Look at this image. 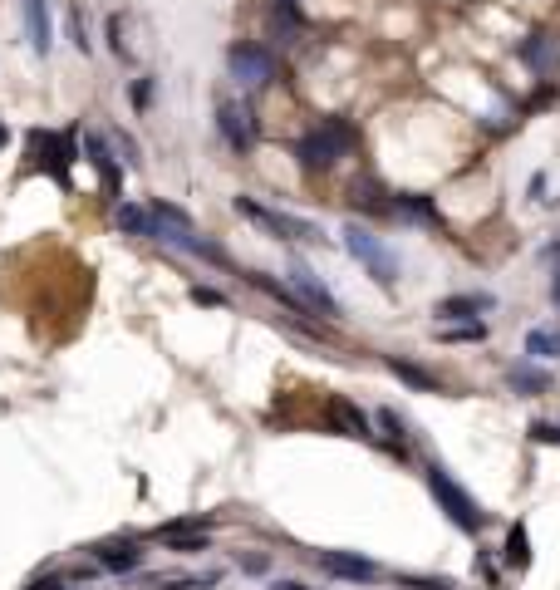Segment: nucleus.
<instances>
[{
    "instance_id": "f257e3e1",
    "label": "nucleus",
    "mask_w": 560,
    "mask_h": 590,
    "mask_svg": "<svg viewBox=\"0 0 560 590\" xmlns=\"http://www.w3.org/2000/svg\"><path fill=\"white\" fill-rule=\"evenodd\" d=\"M153 217H158V236H153V241H163V246L182 251V256H197V261H207V266H226V251L217 246V241L197 236L192 217H187L182 207H172V202H153Z\"/></svg>"
},
{
    "instance_id": "f03ea898",
    "label": "nucleus",
    "mask_w": 560,
    "mask_h": 590,
    "mask_svg": "<svg viewBox=\"0 0 560 590\" xmlns=\"http://www.w3.org/2000/svg\"><path fill=\"white\" fill-rule=\"evenodd\" d=\"M428 487H433V497H438V507L448 512V522L457 531H482L487 527V512L477 507V497L452 477L443 463H428Z\"/></svg>"
},
{
    "instance_id": "7ed1b4c3",
    "label": "nucleus",
    "mask_w": 560,
    "mask_h": 590,
    "mask_svg": "<svg viewBox=\"0 0 560 590\" xmlns=\"http://www.w3.org/2000/svg\"><path fill=\"white\" fill-rule=\"evenodd\" d=\"M344 246H349V256H354V261H359V266L384 286V291L398 286V256H393L389 246L369 232V227H354V222H349V227H344Z\"/></svg>"
},
{
    "instance_id": "20e7f679",
    "label": "nucleus",
    "mask_w": 560,
    "mask_h": 590,
    "mask_svg": "<svg viewBox=\"0 0 560 590\" xmlns=\"http://www.w3.org/2000/svg\"><path fill=\"white\" fill-rule=\"evenodd\" d=\"M236 212H241L246 222L266 227L271 236H285V241H325L315 222H305V217H290V212H276V207H261L256 197H236Z\"/></svg>"
},
{
    "instance_id": "39448f33",
    "label": "nucleus",
    "mask_w": 560,
    "mask_h": 590,
    "mask_svg": "<svg viewBox=\"0 0 560 590\" xmlns=\"http://www.w3.org/2000/svg\"><path fill=\"white\" fill-rule=\"evenodd\" d=\"M69 163H74V133H45V128L30 133V168L69 182Z\"/></svg>"
},
{
    "instance_id": "423d86ee",
    "label": "nucleus",
    "mask_w": 560,
    "mask_h": 590,
    "mask_svg": "<svg viewBox=\"0 0 560 590\" xmlns=\"http://www.w3.org/2000/svg\"><path fill=\"white\" fill-rule=\"evenodd\" d=\"M226 69H231V79H236V84L261 89V84H271V79H276V55H271L266 45L241 40V45H231V50H226Z\"/></svg>"
},
{
    "instance_id": "0eeeda50",
    "label": "nucleus",
    "mask_w": 560,
    "mask_h": 590,
    "mask_svg": "<svg viewBox=\"0 0 560 590\" xmlns=\"http://www.w3.org/2000/svg\"><path fill=\"white\" fill-rule=\"evenodd\" d=\"M217 128H222V138H226L231 153H251L256 138H261L256 109H251V104H236V99H222V104H217Z\"/></svg>"
},
{
    "instance_id": "6e6552de",
    "label": "nucleus",
    "mask_w": 560,
    "mask_h": 590,
    "mask_svg": "<svg viewBox=\"0 0 560 590\" xmlns=\"http://www.w3.org/2000/svg\"><path fill=\"white\" fill-rule=\"evenodd\" d=\"M290 281H295L300 300H305L310 310H320L325 320H339V315H344V310H339V300H335V291H330V286H325V281H320V276L300 261V256H290Z\"/></svg>"
},
{
    "instance_id": "1a4fd4ad",
    "label": "nucleus",
    "mask_w": 560,
    "mask_h": 590,
    "mask_svg": "<svg viewBox=\"0 0 560 590\" xmlns=\"http://www.w3.org/2000/svg\"><path fill=\"white\" fill-rule=\"evenodd\" d=\"M339 158H344V153L330 143V133H325V128H315V133H305V138L295 143V163H300L305 173H330Z\"/></svg>"
},
{
    "instance_id": "9d476101",
    "label": "nucleus",
    "mask_w": 560,
    "mask_h": 590,
    "mask_svg": "<svg viewBox=\"0 0 560 590\" xmlns=\"http://www.w3.org/2000/svg\"><path fill=\"white\" fill-rule=\"evenodd\" d=\"M516 55H521V64H526L531 74L556 79V69H560V40H556V35H546V30H541V35H526Z\"/></svg>"
},
{
    "instance_id": "9b49d317",
    "label": "nucleus",
    "mask_w": 560,
    "mask_h": 590,
    "mask_svg": "<svg viewBox=\"0 0 560 590\" xmlns=\"http://www.w3.org/2000/svg\"><path fill=\"white\" fill-rule=\"evenodd\" d=\"M315 561H320V571H330L339 581H374L379 576V566L364 561V556H354V551H320Z\"/></svg>"
},
{
    "instance_id": "f8f14e48",
    "label": "nucleus",
    "mask_w": 560,
    "mask_h": 590,
    "mask_svg": "<svg viewBox=\"0 0 560 590\" xmlns=\"http://www.w3.org/2000/svg\"><path fill=\"white\" fill-rule=\"evenodd\" d=\"M25 35H30V50H35V55H50V45H55L50 0H25Z\"/></svg>"
},
{
    "instance_id": "ddd939ff",
    "label": "nucleus",
    "mask_w": 560,
    "mask_h": 590,
    "mask_svg": "<svg viewBox=\"0 0 560 590\" xmlns=\"http://www.w3.org/2000/svg\"><path fill=\"white\" fill-rule=\"evenodd\" d=\"M94 561L113 571V576H123V571H138L143 566V546L133 541V536H123V541H104V546H94Z\"/></svg>"
},
{
    "instance_id": "4468645a",
    "label": "nucleus",
    "mask_w": 560,
    "mask_h": 590,
    "mask_svg": "<svg viewBox=\"0 0 560 590\" xmlns=\"http://www.w3.org/2000/svg\"><path fill=\"white\" fill-rule=\"evenodd\" d=\"M84 153H89L94 173H99V182H104V192H109V197H118V187H123V168H118L113 148L99 138V133H89V138H84Z\"/></svg>"
},
{
    "instance_id": "2eb2a0df",
    "label": "nucleus",
    "mask_w": 560,
    "mask_h": 590,
    "mask_svg": "<svg viewBox=\"0 0 560 590\" xmlns=\"http://www.w3.org/2000/svg\"><path fill=\"white\" fill-rule=\"evenodd\" d=\"M497 305V295H487V291H477V295H448V300H438V320H477L482 310H492Z\"/></svg>"
},
{
    "instance_id": "dca6fc26",
    "label": "nucleus",
    "mask_w": 560,
    "mask_h": 590,
    "mask_svg": "<svg viewBox=\"0 0 560 590\" xmlns=\"http://www.w3.org/2000/svg\"><path fill=\"white\" fill-rule=\"evenodd\" d=\"M393 217H408V222H423V227H443V212L423 192H393Z\"/></svg>"
},
{
    "instance_id": "f3484780",
    "label": "nucleus",
    "mask_w": 560,
    "mask_h": 590,
    "mask_svg": "<svg viewBox=\"0 0 560 590\" xmlns=\"http://www.w3.org/2000/svg\"><path fill=\"white\" fill-rule=\"evenodd\" d=\"M330 418H335V428L344 438H374V428H369V418L354 409L349 399H330Z\"/></svg>"
},
{
    "instance_id": "a211bd4d",
    "label": "nucleus",
    "mask_w": 560,
    "mask_h": 590,
    "mask_svg": "<svg viewBox=\"0 0 560 590\" xmlns=\"http://www.w3.org/2000/svg\"><path fill=\"white\" fill-rule=\"evenodd\" d=\"M113 227L128 236H158V217H153V207H118Z\"/></svg>"
},
{
    "instance_id": "6ab92c4d",
    "label": "nucleus",
    "mask_w": 560,
    "mask_h": 590,
    "mask_svg": "<svg viewBox=\"0 0 560 590\" xmlns=\"http://www.w3.org/2000/svg\"><path fill=\"white\" fill-rule=\"evenodd\" d=\"M506 384H511L516 394H546V389H551V369H541V364H516V369L506 374Z\"/></svg>"
},
{
    "instance_id": "aec40b11",
    "label": "nucleus",
    "mask_w": 560,
    "mask_h": 590,
    "mask_svg": "<svg viewBox=\"0 0 560 590\" xmlns=\"http://www.w3.org/2000/svg\"><path fill=\"white\" fill-rule=\"evenodd\" d=\"M389 369L403 379V384H413L418 394H438V389H443V384H438V374H428V369H423V364H413V359H398V354H393Z\"/></svg>"
},
{
    "instance_id": "412c9836",
    "label": "nucleus",
    "mask_w": 560,
    "mask_h": 590,
    "mask_svg": "<svg viewBox=\"0 0 560 590\" xmlns=\"http://www.w3.org/2000/svg\"><path fill=\"white\" fill-rule=\"evenodd\" d=\"M241 276H246V281H251V286H256V291H266V295H271V300H276V305H285V310H290V315H305V310H310V305H305V300H295V295L285 291V286H280V281H271V276H266V271H241Z\"/></svg>"
},
{
    "instance_id": "4be33fe9",
    "label": "nucleus",
    "mask_w": 560,
    "mask_h": 590,
    "mask_svg": "<svg viewBox=\"0 0 560 590\" xmlns=\"http://www.w3.org/2000/svg\"><path fill=\"white\" fill-rule=\"evenodd\" d=\"M502 561H506V571H526V566H531V536H526V527H521V522L506 531Z\"/></svg>"
},
{
    "instance_id": "5701e85b",
    "label": "nucleus",
    "mask_w": 560,
    "mask_h": 590,
    "mask_svg": "<svg viewBox=\"0 0 560 590\" xmlns=\"http://www.w3.org/2000/svg\"><path fill=\"white\" fill-rule=\"evenodd\" d=\"M349 197H354L359 207L379 212V217H393V202H384V197H393V192H384V187H379V182H369V177H364V182H354V187H349Z\"/></svg>"
},
{
    "instance_id": "b1692460",
    "label": "nucleus",
    "mask_w": 560,
    "mask_h": 590,
    "mask_svg": "<svg viewBox=\"0 0 560 590\" xmlns=\"http://www.w3.org/2000/svg\"><path fill=\"white\" fill-rule=\"evenodd\" d=\"M320 128L330 133V143H335V148H339V153H344V158H349V153L359 148V128H354V123H349V118H344V114L320 118Z\"/></svg>"
},
{
    "instance_id": "393cba45",
    "label": "nucleus",
    "mask_w": 560,
    "mask_h": 590,
    "mask_svg": "<svg viewBox=\"0 0 560 590\" xmlns=\"http://www.w3.org/2000/svg\"><path fill=\"white\" fill-rule=\"evenodd\" d=\"M526 354H531V359H556L560 354V330H551V325L531 330V335H526Z\"/></svg>"
},
{
    "instance_id": "a878e982",
    "label": "nucleus",
    "mask_w": 560,
    "mask_h": 590,
    "mask_svg": "<svg viewBox=\"0 0 560 590\" xmlns=\"http://www.w3.org/2000/svg\"><path fill=\"white\" fill-rule=\"evenodd\" d=\"M443 340H487V325L482 320H467V325H452V330H438Z\"/></svg>"
},
{
    "instance_id": "bb28decb",
    "label": "nucleus",
    "mask_w": 560,
    "mask_h": 590,
    "mask_svg": "<svg viewBox=\"0 0 560 590\" xmlns=\"http://www.w3.org/2000/svg\"><path fill=\"white\" fill-rule=\"evenodd\" d=\"M379 423L389 428V438H393V453H403V438H408V433H403V418H398V413H393V409H379Z\"/></svg>"
},
{
    "instance_id": "cd10ccee",
    "label": "nucleus",
    "mask_w": 560,
    "mask_h": 590,
    "mask_svg": "<svg viewBox=\"0 0 560 590\" xmlns=\"http://www.w3.org/2000/svg\"><path fill=\"white\" fill-rule=\"evenodd\" d=\"M531 438H536V443H546V448H551V443L560 448V428H556V423H546V418H536V423H531Z\"/></svg>"
},
{
    "instance_id": "c85d7f7f",
    "label": "nucleus",
    "mask_w": 560,
    "mask_h": 590,
    "mask_svg": "<svg viewBox=\"0 0 560 590\" xmlns=\"http://www.w3.org/2000/svg\"><path fill=\"white\" fill-rule=\"evenodd\" d=\"M192 305H226V295L222 291H212V286H192Z\"/></svg>"
},
{
    "instance_id": "c756f323",
    "label": "nucleus",
    "mask_w": 560,
    "mask_h": 590,
    "mask_svg": "<svg viewBox=\"0 0 560 590\" xmlns=\"http://www.w3.org/2000/svg\"><path fill=\"white\" fill-rule=\"evenodd\" d=\"M403 586H418V590H457L452 581H423V576H403Z\"/></svg>"
},
{
    "instance_id": "7c9ffc66",
    "label": "nucleus",
    "mask_w": 560,
    "mask_h": 590,
    "mask_svg": "<svg viewBox=\"0 0 560 590\" xmlns=\"http://www.w3.org/2000/svg\"><path fill=\"white\" fill-rule=\"evenodd\" d=\"M113 143H118V153H123L128 163H138V143H133L128 133H113Z\"/></svg>"
},
{
    "instance_id": "2f4dec72",
    "label": "nucleus",
    "mask_w": 560,
    "mask_h": 590,
    "mask_svg": "<svg viewBox=\"0 0 560 590\" xmlns=\"http://www.w3.org/2000/svg\"><path fill=\"white\" fill-rule=\"evenodd\" d=\"M236 561H241V571H251V576L266 571V556H256V551H251V556H236Z\"/></svg>"
},
{
    "instance_id": "473e14b6",
    "label": "nucleus",
    "mask_w": 560,
    "mask_h": 590,
    "mask_svg": "<svg viewBox=\"0 0 560 590\" xmlns=\"http://www.w3.org/2000/svg\"><path fill=\"white\" fill-rule=\"evenodd\" d=\"M148 94H153V84H148V79H138V84H133V104L143 109V104H148Z\"/></svg>"
},
{
    "instance_id": "72a5a7b5",
    "label": "nucleus",
    "mask_w": 560,
    "mask_h": 590,
    "mask_svg": "<svg viewBox=\"0 0 560 590\" xmlns=\"http://www.w3.org/2000/svg\"><path fill=\"white\" fill-rule=\"evenodd\" d=\"M266 590H310V586H300V581H271Z\"/></svg>"
},
{
    "instance_id": "f704fd0d",
    "label": "nucleus",
    "mask_w": 560,
    "mask_h": 590,
    "mask_svg": "<svg viewBox=\"0 0 560 590\" xmlns=\"http://www.w3.org/2000/svg\"><path fill=\"white\" fill-rule=\"evenodd\" d=\"M551 300H556V305H560V271H556V276H551Z\"/></svg>"
},
{
    "instance_id": "c9c22d12",
    "label": "nucleus",
    "mask_w": 560,
    "mask_h": 590,
    "mask_svg": "<svg viewBox=\"0 0 560 590\" xmlns=\"http://www.w3.org/2000/svg\"><path fill=\"white\" fill-rule=\"evenodd\" d=\"M0 148H5V123H0Z\"/></svg>"
},
{
    "instance_id": "e433bc0d",
    "label": "nucleus",
    "mask_w": 560,
    "mask_h": 590,
    "mask_svg": "<svg viewBox=\"0 0 560 590\" xmlns=\"http://www.w3.org/2000/svg\"><path fill=\"white\" fill-rule=\"evenodd\" d=\"M276 5H295V0H276Z\"/></svg>"
}]
</instances>
